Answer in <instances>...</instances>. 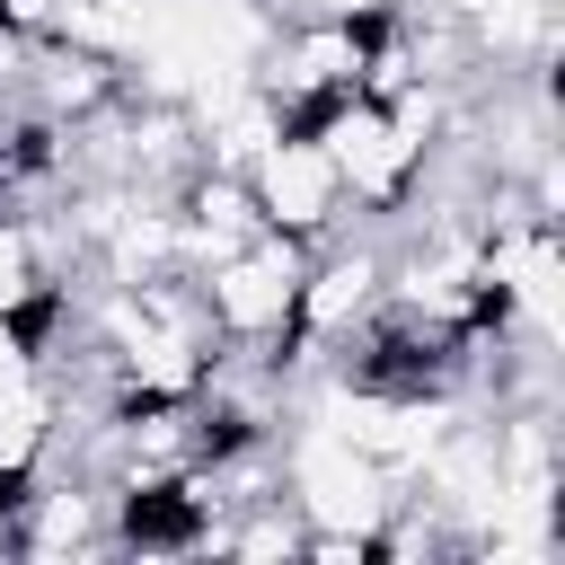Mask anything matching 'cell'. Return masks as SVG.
<instances>
[{
    "label": "cell",
    "mask_w": 565,
    "mask_h": 565,
    "mask_svg": "<svg viewBox=\"0 0 565 565\" xmlns=\"http://www.w3.org/2000/svg\"><path fill=\"white\" fill-rule=\"evenodd\" d=\"M300 265H309V247H300V238H274V230H256L247 247L212 256V265L194 274V300H203L212 335H221V344H265V353H274V344L291 335Z\"/></svg>",
    "instance_id": "6da1fadb"
},
{
    "label": "cell",
    "mask_w": 565,
    "mask_h": 565,
    "mask_svg": "<svg viewBox=\"0 0 565 565\" xmlns=\"http://www.w3.org/2000/svg\"><path fill=\"white\" fill-rule=\"evenodd\" d=\"M238 177H247V203H256V221H265L274 238L318 247V238L344 230V177H335V159L318 150V132H274Z\"/></svg>",
    "instance_id": "7a4b0ae2"
},
{
    "label": "cell",
    "mask_w": 565,
    "mask_h": 565,
    "mask_svg": "<svg viewBox=\"0 0 565 565\" xmlns=\"http://www.w3.org/2000/svg\"><path fill=\"white\" fill-rule=\"evenodd\" d=\"M256 230H265V221H256L238 168H194V177L177 185V265H185V274H203L212 256L247 247Z\"/></svg>",
    "instance_id": "3957f363"
},
{
    "label": "cell",
    "mask_w": 565,
    "mask_h": 565,
    "mask_svg": "<svg viewBox=\"0 0 565 565\" xmlns=\"http://www.w3.org/2000/svg\"><path fill=\"white\" fill-rule=\"evenodd\" d=\"M300 556L309 565H371V530H309L300 521Z\"/></svg>",
    "instance_id": "277c9868"
},
{
    "label": "cell",
    "mask_w": 565,
    "mask_h": 565,
    "mask_svg": "<svg viewBox=\"0 0 565 565\" xmlns=\"http://www.w3.org/2000/svg\"><path fill=\"white\" fill-rule=\"evenodd\" d=\"M300 9H327V18H388L397 0H291V18ZM274 18H282V0H274Z\"/></svg>",
    "instance_id": "5b68a950"
}]
</instances>
